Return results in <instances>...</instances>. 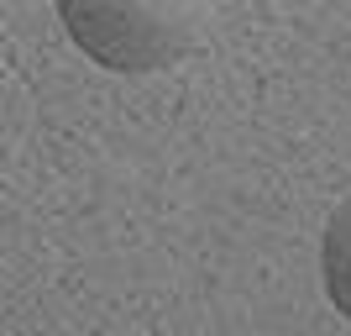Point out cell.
I'll list each match as a JSON object with an SVG mask.
<instances>
[{
  "mask_svg": "<svg viewBox=\"0 0 351 336\" xmlns=\"http://www.w3.org/2000/svg\"><path fill=\"white\" fill-rule=\"evenodd\" d=\"M63 27L95 63L121 74H147L189 58L210 32L205 5H95L69 0Z\"/></svg>",
  "mask_w": 351,
  "mask_h": 336,
  "instance_id": "cell-1",
  "label": "cell"
},
{
  "mask_svg": "<svg viewBox=\"0 0 351 336\" xmlns=\"http://www.w3.org/2000/svg\"><path fill=\"white\" fill-rule=\"evenodd\" d=\"M320 278H325L330 305L351 321V194L330 210V221H325V236H320Z\"/></svg>",
  "mask_w": 351,
  "mask_h": 336,
  "instance_id": "cell-2",
  "label": "cell"
}]
</instances>
